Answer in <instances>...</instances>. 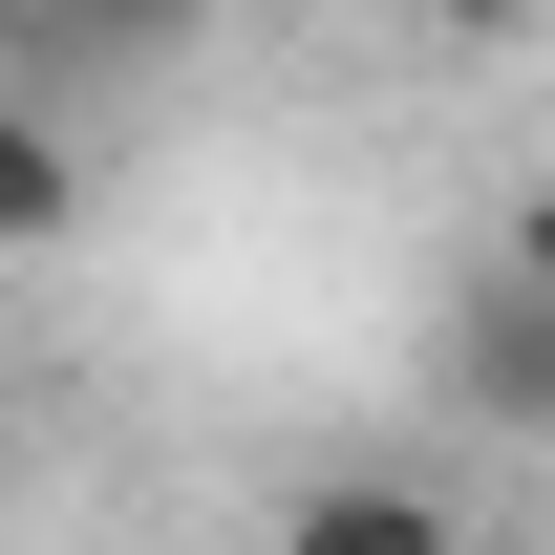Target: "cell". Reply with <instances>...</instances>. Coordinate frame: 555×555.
<instances>
[{"instance_id":"1","label":"cell","mask_w":555,"mask_h":555,"mask_svg":"<svg viewBox=\"0 0 555 555\" xmlns=\"http://www.w3.org/2000/svg\"><path fill=\"white\" fill-rule=\"evenodd\" d=\"M449 385H470V427H555V278L513 235L449 278Z\"/></svg>"},{"instance_id":"2","label":"cell","mask_w":555,"mask_h":555,"mask_svg":"<svg viewBox=\"0 0 555 555\" xmlns=\"http://www.w3.org/2000/svg\"><path fill=\"white\" fill-rule=\"evenodd\" d=\"M214 0H0V65H22V107H86V86L171 65Z\"/></svg>"},{"instance_id":"3","label":"cell","mask_w":555,"mask_h":555,"mask_svg":"<svg viewBox=\"0 0 555 555\" xmlns=\"http://www.w3.org/2000/svg\"><path fill=\"white\" fill-rule=\"evenodd\" d=\"M278 555H470V513L427 470H299L278 491Z\"/></svg>"},{"instance_id":"4","label":"cell","mask_w":555,"mask_h":555,"mask_svg":"<svg viewBox=\"0 0 555 555\" xmlns=\"http://www.w3.org/2000/svg\"><path fill=\"white\" fill-rule=\"evenodd\" d=\"M65 235H86V129L0 86V257H65Z\"/></svg>"},{"instance_id":"5","label":"cell","mask_w":555,"mask_h":555,"mask_svg":"<svg viewBox=\"0 0 555 555\" xmlns=\"http://www.w3.org/2000/svg\"><path fill=\"white\" fill-rule=\"evenodd\" d=\"M427 22H449V43H534L555 0H427Z\"/></svg>"}]
</instances>
